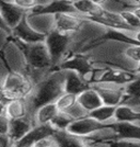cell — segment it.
Segmentation results:
<instances>
[{"mask_svg": "<svg viewBox=\"0 0 140 147\" xmlns=\"http://www.w3.org/2000/svg\"><path fill=\"white\" fill-rule=\"evenodd\" d=\"M65 80L66 75L65 70L54 69L41 80L32 93L30 98L27 99L30 108L33 113L44 104L56 102L62 93H65Z\"/></svg>", "mask_w": 140, "mask_h": 147, "instance_id": "6da1fadb", "label": "cell"}, {"mask_svg": "<svg viewBox=\"0 0 140 147\" xmlns=\"http://www.w3.org/2000/svg\"><path fill=\"white\" fill-rule=\"evenodd\" d=\"M35 89V84L27 75L11 70L1 79V107L14 99H29Z\"/></svg>", "mask_w": 140, "mask_h": 147, "instance_id": "7a4b0ae2", "label": "cell"}, {"mask_svg": "<svg viewBox=\"0 0 140 147\" xmlns=\"http://www.w3.org/2000/svg\"><path fill=\"white\" fill-rule=\"evenodd\" d=\"M73 38H74V32L61 33L55 29L46 35L45 43L48 47L54 69H56L62 61L68 58L72 47Z\"/></svg>", "mask_w": 140, "mask_h": 147, "instance_id": "3957f363", "label": "cell"}, {"mask_svg": "<svg viewBox=\"0 0 140 147\" xmlns=\"http://www.w3.org/2000/svg\"><path fill=\"white\" fill-rule=\"evenodd\" d=\"M110 127V123H101L90 115L79 120H74L67 129L69 133L80 137H88Z\"/></svg>", "mask_w": 140, "mask_h": 147, "instance_id": "277c9868", "label": "cell"}, {"mask_svg": "<svg viewBox=\"0 0 140 147\" xmlns=\"http://www.w3.org/2000/svg\"><path fill=\"white\" fill-rule=\"evenodd\" d=\"M93 89H95L101 96L104 104L107 105H119L125 97V86L116 85L111 82H98L91 85Z\"/></svg>", "mask_w": 140, "mask_h": 147, "instance_id": "5b68a950", "label": "cell"}, {"mask_svg": "<svg viewBox=\"0 0 140 147\" xmlns=\"http://www.w3.org/2000/svg\"><path fill=\"white\" fill-rule=\"evenodd\" d=\"M86 19L79 13H58L55 16V30L61 33H73L79 31Z\"/></svg>", "mask_w": 140, "mask_h": 147, "instance_id": "8992f818", "label": "cell"}, {"mask_svg": "<svg viewBox=\"0 0 140 147\" xmlns=\"http://www.w3.org/2000/svg\"><path fill=\"white\" fill-rule=\"evenodd\" d=\"M56 69L61 70H73L81 75L83 78L94 69L92 61L85 54H76L64 61Z\"/></svg>", "mask_w": 140, "mask_h": 147, "instance_id": "52a82bcc", "label": "cell"}, {"mask_svg": "<svg viewBox=\"0 0 140 147\" xmlns=\"http://www.w3.org/2000/svg\"><path fill=\"white\" fill-rule=\"evenodd\" d=\"M13 36L18 37L21 41L25 43L33 44L38 43V42H45L46 40V34H43L41 32L36 31L32 25L29 23L27 20V14L22 19V21L19 23L12 30Z\"/></svg>", "mask_w": 140, "mask_h": 147, "instance_id": "ba28073f", "label": "cell"}, {"mask_svg": "<svg viewBox=\"0 0 140 147\" xmlns=\"http://www.w3.org/2000/svg\"><path fill=\"white\" fill-rule=\"evenodd\" d=\"M109 129H112L114 133L113 136L109 140H137V141H140V125L137 123L115 122L114 121V122L110 123Z\"/></svg>", "mask_w": 140, "mask_h": 147, "instance_id": "9c48e42d", "label": "cell"}, {"mask_svg": "<svg viewBox=\"0 0 140 147\" xmlns=\"http://www.w3.org/2000/svg\"><path fill=\"white\" fill-rule=\"evenodd\" d=\"M56 132L57 131L53 127L52 124L35 125L22 140L15 143V147H27L36 145L40 141H42L46 137H49V136H53Z\"/></svg>", "mask_w": 140, "mask_h": 147, "instance_id": "30bf717a", "label": "cell"}, {"mask_svg": "<svg viewBox=\"0 0 140 147\" xmlns=\"http://www.w3.org/2000/svg\"><path fill=\"white\" fill-rule=\"evenodd\" d=\"M58 13H78L70 0H52L47 6L37 7L33 11L29 12L30 16H40V14H53Z\"/></svg>", "mask_w": 140, "mask_h": 147, "instance_id": "8fae6325", "label": "cell"}, {"mask_svg": "<svg viewBox=\"0 0 140 147\" xmlns=\"http://www.w3.org/2000/svg\"><path fill=\"white\" fill-rule=\"evenodd\" d=\"M27 13L29 12H26L23 9L15 6L13 2L1 1V5H0V20L3 21L7 25H9L12 30L22 21V19L24 18Z\"/></svg>", "mask_w": 140, "mask_h": 147, "instance_id": "7c38bea8", "label": "cell"}, {"mask_svg": "<svg viewBox=\"0 0 140 147\" xmlns=\"http://www.w3.org/2000/svg\"><path fill=\"white\" fill-rule=\"evenodd\" d=\"M1 113L6 114L10 120L22 119L29 115L34 117L27 99H14L9 101L6 105L1 107Z\"/></svg>", "mask_w": 140, "mask_h": 147, "instance_id": "4fadbf2b", "label": "cell"}, {"mask_svg": "<svg viewBox=\"0 0 140 147\" xmlns=\"http://www.w3.org/2000/svg\"><path fill=\"white\" fill-rule=\"evenodd\" d=\"M36 125L34 117L29 115V117H22V119H15L11 120L10 124V131H9V136L14 143H18L20 140H22L25 135L30 132Z\"/></svg>", "mask_w": 140, "mask_h": 147, "instance_id": "5bb4252c", "label": "cell"}, {"mask_svg": "<svg viewBox=\"0 0 140 147\" xmlns=\"http://www.w3.org/2000/svg\"><path fill=\"white\" fill-rule=\"evenodd\" d=\"M136 76H137V74L127 71L124 69L114 67H104L103 76L98 82H111V84L125 86L126 84L134 79Z\"/></svg>", "mask_w": 140, "mask_h": 147, "instance_id": "9a60e30c", "label": "cell"}, {"mask_svg": "<svg viewBox=\"0 0 140 147\" xmlns=\"http://www.w3.org/2000/svg\"><path fill=\"white\" fill-rule=\"evenodd\" d=\"M66 80H65V92L73 93L79 96L81 92L89 89L91 85L88 84L84 78L73 70H65Z\"/></svg>", "mask_w": 140, "mask_h": 147, "instance_id": "2e32d148", "label": "cell"}, {"mask_svg": "<svg viewBox=\"0 0 140 147\" xmlns=\"http://www.w3.org/2000/svg\"><path fill=\"white\" fill-rule=\"evenodd\" d=\"M78 102L89 113L104 104L103 100L101 98V96L98 94V92L95 89H93L92 87L80 93L78 96Z\"/></svg>", "mask_w": 140, "mask_h": 147, "instance_id": "e0dca14e", "label": "cell"}, {"mask_svg": "<svg viewBox=\"0 0 140 147\" xmlns=\"http://www.w3.org/2000/svg\"><path fill=\"white\" fill-rule=\"evenodd\" d=\"M60 111L58 110L55 102L44 104L42 107H40L34 113V120H35L36 125L50 124L52 121L57 117V114Z\"/></svg>", "mask_w": 140, "mask_h": 147, "instance_id": "ac0fdd59", "label": "cell"}, {"mask_svg": "<svg viewBox=\"0 0 140 147\" xmlns=\"http://www.w3.org/2000/svg\"><path fill=\"white\" fill-rule=\"evenodd\" d=\"M59 147H90L85 144V140L69 133L68 131H57L53 135Z\"/></svg>", "mask_w": 140, "mask_h": 147, "instance_id": "d6986e66", "label": "cell"}, {"mask_svg": "<svg viewBox=\"0 0 140 147\" xmlns=\"http://www.w3.org/2000/svg\"><path fill=\"white\" fill-rule=\"evenodd\" d=\"M139 6V0H105L102 8L109 12L123 13L125 11H131Z\"/></svg>", "mask_w": 140, "mask_h": 147, "instance_id": "ffe728a7", "label": "cell"}, {"mask_svg": "<svg viewBox=\"0 0 140 147\" xmlns=\"http://www.w3.org/2000/svg\"><path fill=\"white\" fill-rule=\"evenodd\" d=\"M73 6L79 14L89 18L101 17L104 12V9L101 6L94 3L92 0H79L73 2Z\"/></svg>", "mask_w": 140, "mask_h": 147, "instance_id": "44dd1931", "label": "cell"}, {"mask_svg": "<svg viewBox=\"0 0 140 147\" xmlns=\"http://www.w3.org/2000/svg\"><path fill=\"white\" fill-rule=\"evenodd\" d=\"M116 109H117V107H115V105L103 104L102 107L90 112L89 115L101 123H111L114 122Z\"/></svg>", "mask_w": 140, "mask_h": 147, "instance_id": "7402d4cb", "label": "cell"}, {"mask_svg": "<svg viewBox=\"0 0 140 147\" xmlns=\"http://www.w3.org/2000/svg\"><path fill=\"white\" fill-rule=\"evenodd\" d=\"M114 121L115 122L137 123L140 122V114L134 112L129 107L125 104H119L117 105V109H116Z\"/></svg>", "mask_w": 140, "mask_h": 147, "instance_id": "603a6c76", "label": "cell"}, {"mask_svg": "<svg viewBox=\"0 0 140 147\" xmlns=\"http://www.w3.org/2000/svg\"><path fill=\"white\" fill-rule=\"evenodd\" d=\"M77 102H78V96L77 94L65 92L58 98V100L56 101L55 103L60 112H66L70 108H72Z\"/></svg>", "mask_w": 140, "mask_h": 147, "instance_id": "cb8c5ba5", "label": "cell"}, {"mask_svg": "<svg viewBox=\"0 0 140 147\" xmlns=\"http://www.w3.org/2000/svg\"><path fill=\"white\" fill-rule=\"evenodd\" d=\"M72 117H70L69 114L65 113V112H59L57 114V117L52 121V125L56 131H67V129L69 127V125L73 122Z\"/></svg>", "mask_w": 140, "mask_h": 147, "instance_id": "d4e9b609", "label": "cell"}, {"mask_svg": "<svg viewBox=\"0 0 140 147\" xmlns=\"http://www.w3.org/2000/svg\"><path fill=\"white\" fill-rule=\"evenodd\" d=\"M125 92L128 96L140 98V75H137L131 81L125 85Z\"/></svg>", "mask_w": 140, "mask_h": 147, "instance_id": "484cf974", "label": "cell"}, {"mask_svg": "<svg viewBox=\"0 0 140 147\" xmlns=\"http://www.w3.org/2000/svg\"><path fill=\"white\" fill-rule=\"evenodd\" d=\"M109 147H140V141L137 140H107L102 142Z\"/></svg>", "mask_w": 140, "mask_h": 147, "instance_id": "4316f807", "label": "cell"}, {"mask_svg": "<svg viewBox=\"0 0 140 147\" xmlns=\"http://www.w3.org/2000/svg\"><path fill=\"white\" fill-rule=\"evenodd\" d=\"M12 2L26 12L33 11L37 7H42L40 0H12Z\"/></svg>", "mask_w": 140, "mask_h": 147, "instance_id": "83f0119b", "label": "cell"}, {"mask_svg": "<svg viewBox=\"0 0 140 147\" xmlns=\"http://www.w3.org/2000/svg\"><path fill=\"white\" fill-rule=\"evenodd\" d=\"M65 113L69 114L73 120H79V119H82V117H85L89 115V112L85 110V109H83L82 105H81L79 102H77L72 108H70V109L68 111H66Z\"/></svg>", "mask_w": 140, "mask_h": 147, "instance_id": "f1b7e54d", "label": "cell"}, {"mask_svg": "<svg viewBox=\"0 0 140 147\" xmlns=\"http://www.w3.org/2000/svg\"><path fill=\"white\" fill-rule=\"evenodd\" d=\"M122 17L124 18L125 22L127 23L128 25H130L133 29L135 30H139L140 29V19L131 11H125V12L121 13Z\"/></svg>", "mask_w": 140, "mask_h": 147, "instance_id": "f546056e", "label": "cell"}, {"mask_svg": "<svg viewBox=\"0 0 140 147\" xmlns=\"http://www.w3.org/2000/svg\"><path fill=\"white\" fill-rule=\"evenodd\" d=\"M10 124H11V120L7 117L6 114L1 113V120H0V133H1V134H9Z\"/></svg>", "mask_w": 140, "mask_h": 147, "instance_id": "4dcf8cb0", "label": "cell"}, {"mask_svg": "<svg viewBox=\"0 0 140 147\" xmlns=\"http://www.w3.org/2000/svg\"><path fill=\"white\" fill-rule=\"evenodd\" d=\"M36 147H59L56 140L54 138V136H49V137H46L42 141H40L37 143Z\"/></svg>", "mask_w": 140, "mask_h": 147, "instance_id": "1f68e13d", "label": "cell"}, {"mask_svg": "<svg viewBox=\"0 0 140 147\" xmlns=\"http://www.w3.org/2000/svg\"><path fill=\"white\" fill-rule=\"evenodd\" d=\"M133 12H134L135 14H136V16H137V17H138V18L140 19V7L139 6L136 7L134 10H133Z\"/></svg>", "mask_w": 140, "mask_h": 147, "instance_id": "d6a6232c", "label": "cell"}, {"mask_svg": "<svg viewBox=\"0 0 140 147\" xmlns=\"http://www.w3.org/2000/svg\"><path fill=\"white\" fill-rule=\"evenodd\" d=\"M136 74H137V75H140V61L137 64V66H136Z\"/></svg>", "mask_w": 140, "mask_h": 147, "instance_id": "836d02e7", "label": "cell"}, {"mask_svg": "<svg viewBox=\"0 0 140 147\" xmlns=\"http://www.w3.org/2000/svg\"><path fill=\"white\" fill-rule=\"evenodd\" d=\"M1 1H5V2H12V0H1Z\"/></svg>", "mask_w": 140, "mask_h": 147, "instance_id": "e575fe53", "label": "cell"}, {"mask_svg": "<svg viewBox=\"0 0 140 147\" xmlns=\"http://www.w3.org/2000/svg\"><path fill=\"white\" fill-rule=\"evenodd\" d=\"M70 1H72V2H76V1H79V0H70Z\"/></svg>", "mask_w": 140, "mask_h": 147, "instance_id": "d590c367", "label": "cell"}, {"mask_svg": "<svg viewBox=\"0 0 140 147\" xmlns=\"http://www.w3.org/2000/svg\"><path fill=\"white\" fill-rule=\"evenodd\" d=\"M27 147H36L35 145H33V146H27Z\"/></svg>", "mask_w": 140, "mask_h": 147, "instance_id": "8d00e7d4", "label": "cell"}, {"mask_svg": "<svg viewBox=\"0 0 140 147\" xmlns=\"http://www.w3.org/2000/svg\"><path fill=\"white\" fill-rule=\"evenodd\" d=\"M139 7H140V0H139Z\"/></svg>", "mask_w": 140, "mask_h": 147, "instance_id": "74e56055", "label": "cell"}]
</instances>
